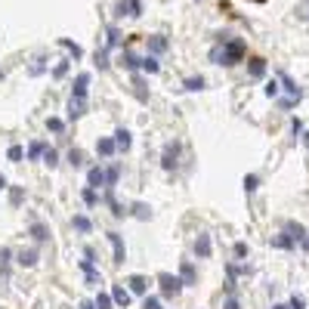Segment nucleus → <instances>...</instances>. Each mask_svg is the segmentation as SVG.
Wrapping results in <instances>:
<instances>
[{"instance_id": "c756f323", "label": "nucleus", "mask_w": 309, "mask_h": 309, "mask_svg": "<svg viewBox=\"0 0 309 309\" xmlns=\"http://www.w3.org/2000/svg\"><path fill=\"white\" fill-rule=\"evenodd\" d=\"M223 309H241V306H238V300H232V297H229V300H226V306Z\"/></svg>"}, {"instance_id": "c9c22d12", "label": "nucleus", "mask_w": 309, "mask_h": 309, "mask_svg": "<svg viewBox=\"0 0 309 309\" xmlns=\"http://www.w3.org/2000/svg\"><path fill=\"white\" fill-rule=\"evenodd\" d=\"M0 77H3V74H0Z\"/></svg>"}, {"instance_id": "f3484780", "label": "nucleus", "mask_w": 309, "mask_h": 309, "mask_svg": "<svg viewBox=\"0 0 309 309\" xmlns=\"http://www.w3.org/2000/svg\"><path fill=\"white\" fill-rule=\"evenodd\" d=\"M74 226L81 229V232H90V220L87 216H74Z\"/></svg>"}, {"instance_id": "ddd939ff", "label": "nucleus", "mask_w": 309, "mask_h": 309, "mask_svg": "<svg viewBox=\"0 0 309 309\" xmlns=\"http://www.w3.org/2000/svg\"><path fill=\"white\" fill-rule=\"evenodd\" d=\"M96 148H99V155H111V152H114V142H111V139H99Z\"/></svg>"}, {"instance_id": "393cba45", "label": "nucleus", "mask_w": 309, "mask_h": 309, "mask_svg": "<svg viewBox=\"0 0 309 309\" xmlns=\"http://www.w3.org/2000/svg\"><path fill=\"white\" fill-rule=\"evenodd\" d=\"M145 309H161V303H158L155 297H145Z\"/></svg>"}, {"instance_id": "bb28decb", "label": "nucleus", "mask_w": 309, "mask_h": 309, "mask_svg": "<svg viewBox=\"0 0 309 309\" xmlns=\"http://www.w3.org/2000/svg\"><path fill=\"white\" fill-rule=\"evenodd\" d=\"M43 158H47V164H50V167L56 164V152H53V148H47V152H43Z\"/></svg>"}, {"instance_id": "72a5a7b5", "label": "nucleus", "mask_w": 309, "mask_h": 309, "mask_svg": "<svg viewBox=\"0 0 309 309\" xmlns=\"http://www.w3.org/2000/svg\"><path fill=\"white\" fill-rule=\"evenodd\" d=\"M250 3H266V0H250Z\"/></svg>"}, {"instance_id": "5701e85b", "label": "nucleus", "mask_w": 309, "mask_h": 309, "mask_svg": "<svg viewBox=\"0 0 309 309\" xmlns=\"http://www.w3.org/2000/svg\"><path fill=\"white\" fill-rule=\"evenodd\" d=\"M300 19L309 22V0H303V3H300Z\"/></svg>"}, {"instance_id": "473e14b6", "label": "nucleus", "mask_w": 309, "mask_h": 309, "mask_svg": "<svg viewBox=\"0 0 309 309\" xmlns=\"http://www.w3.org/2000/svg\"><path fill=\"white\" fill-rule=\"evenodd\" d=\"M272 309H288V306H284V303H278V306H272Z\"/></svg>"}, {"instance_id": "2f4dec72", "label": "nucleus", "mask_w": 309, "mask_h": 309, "mask_svg": "<svg viewBox=\"0 0 309 309\" xmlns=\"http://www.w3.org/2000/svg\"><path fill=\"white\" fill-rule=\"evenodd\" d=\"M0 189H6V179L3 176H0Z\"/></svg>"}, {"instance_id": "cd10ccee", "label": "nucleus", "mask_w": 309, "mask_h": 309, "mask_svg": "<svg viewBox=\"0 0 309 309\" xmlns=\"http://www.w3.org/2000/svg\"><path fill=\"white\" fill-rule=\"evenodd\" d=\"M68 161H71V164L77 167V164H81V161H84V158H81V152H71V155H68Z\"/></svg>"}, {"instance_id": "f257e3e1", "label": "nucleus", "mask_w": 309, "mask_h": 309, "mask_svg": "<svg viewBox=\"0 0 309 309\" xmlns=\"http://www.w3.org/2000/svg\"><path fill=\"white\" fill-rule=\"evenodd\" d=\"M244 53H247L244 40L232 37V40H226L223 47H216V50L210 53V59H213V62H220V65H235V62H241V59H244Z\"/></svg>"}, {"instance_id": "b1692460", "label": "nucleus", "mask_w": 309, "mask_h": 309, "mask_svg": "<svg viewBox=\"0 0 309 309\" xmlns=\"http://www.w3.org/2000/svg\"><path fill=\"white\" fill-rule=\"evenodd\" d=\"M84 201H87V204H96V192L87 189V192H84Z\"/></svg>"}, {"instance_id": "f8f14e48", "label": "nucleus", "mask_w": 309, "mask_h": 309, "mask_svg": "<svg viewBox=\"0 0 309 309\" xmlns=\"http://www.w3.org/2000/svg\"><path fill=\"white\" fill-rule=\"evenodd\" d=\"M182 281H186V284H192V281H195V269H192L189 263H182Z\"/></svg>"}, {"instance_id": "39448f33", "label": "nucleus", "mask_w": 309, "mask_h": 309, "mask_svg": "<svg viewBox=\"0 0 309 309\" xmlns=\"http://www.w3.org/2000/svg\"><path fill=\"white\" fill-rule=\"evenodd\" d=\"M87 84H90V74H81L74 84V96L71 99H87Z\"/></svg>"}, {"instance_id": "0eeeda50", "label": "nucleus", "mask_w": 309, "mask_h": 309, "mask_svg": "<svg viewBox=\"0 0 309 309\" xmlns=\"http://www.w3.org/2000/svg\"><path fill=\"white\" fill-rule=\"evenodd\" d=\"M111 300L118 303V306H127V303H130V294L124 291V288H114V291H111Z\"/></svg>"}, {"instance_id": "a211bd4d", "label": "nucleus", "mask_w": 309, "mask_h": 309, "mask_svg": "<svg viewBox=\"0 0 309 309\" xmlns=\"http://www.w3.org/2000/svg\"><path fill=\"white\" fill-rule=\"evenodd\" d=\"M201 87H204L201 77H189V81H186V90H201Z\"/></svg>"}, {"instance_id": "1a4fd4ad", "label": "nucleus", "mask_w": 309, "mask_h": 309, "mask_svg": "<svg viewBox=\"0 0 309 309\" xmlns=\"http://www.w3.org/2000/svg\"><path fill=\"white\" fill-rule=\"evenodd\" d=\"M145 288H148V281H145L142 275H133V278H130V291H136V294H142Z\"/></svg>"}, {"instance_id": "6ab92c4d", "label": "nucleus", "mask_w": 309, "mask_h": 309, "mask_svg": "<svg viewBox=\"0 0 309 309\" xmlns=\"http://www.w3.org/2000/svg\"><path fill=\"white\" fill-rule=\"evenodd\" d=\"M40 152H47V145H43V142H34V145L28 148V155H31V158H37Z\"/></svg>"}, {"instance_id": "7ed1b4c3", "label": "nucleus", "mask_w": 309, "mask_h": 309, "mask_svg": "<svg viewBox=\"0 0 309 309\" xmlns=\"http://www.w3.org/2000/svg\"><path fill=\"white\" fill-rule=\"evenodd\" d=\"M108 241L114 247V263H124V241H121V235L118 232H108Z\"/></svg>"}, {"instance_id": "9b49d317", "label": "nucleus", "mask_w": 309, "mask_h": 309, "mask_svg": "<svg viewBox=\"0 0 309 309\" xmlns=\"http://www.w3.org/2000/svg\"><path fill=\"white\" fill-rule=\"evenodd\" d=\"M148 47H152L155 53H161V50H167V40L161 37V34H155V37H152V40H148Z\"/></svg>"}, {"instance_id": "4be33fe9", "label": "nucleus", "mask_w": 309, "mask_h": 309, "mask_svg": "<svg viewBox=\"0 0 309 309\" xmlns=\"http://www.w3.org/2000/svg\"><path fill=\"white\" fill-rule=\"evenodd\" d=\"M19 158H22V148L13 145V148H9V161H19Z\"/></svg>"}, {"instance_id": "7c9ffc66", "label": "nucleus", "mask_w": 309, "mask_h": 309, "mask_svg": "<svg viewBox=\"0 0 309 309\" xmlns=\"http://www.w3.org/2000/svg\"><path fill=\"white\" fill-rule=\"evenodd\" d=\"M303 247H306V250H309V235H306V238H303Z\"/></svg>"}, {"instance_id": "2eb2a0df", "label": "nucleus", "mask_w": 309, "mask_h": 309, "mask_svg": "<svg viewBox=\"0 0 309 309\" xmlns=\"http://www.w3.org/2000/svg\"><path fill=\"white\" fill-rule=\"evenodd\" d=\"M291 244H294V238H291L288 232H284V235H278V238H275V247H291Z\"/></svg>"}, {"instance_id": "dca6fc26", "label": "nucleus", "mask_w": 309, "mask_h": 309, "mask_svg": "<svg viewBox=\"0 0 309 309\" xmlns=\"http://www.w3.org/2000/svg\"><path fill=\"white\" fill-rule=\"evenodd\" d=\"M288 309H306V300H303V297H291V303H288Z\"/></svg>"}, {"instance_id": "423d86ee", "label": "nucleus", "mask_w": 309, "mask_h": 309, "mask_svg": "<svg viewBox=\"0 0 309 309\" xmlns=\"http://www.w3.org/2000/svg\"><path fill=\"white\" fill-rule=\"evenodd\" d=\"M87 179H90V186H102V182H105V173H102V170L99 167H93V170H90V173H87Z\"/></svg>"}, {"instance_id": "20e7f679", "label": "nucleus", "mask_w": 309, "mask_h": 309, "mask_svg": "<svg viewBox=\"0 0 309 309\" xmlns=\"http://www.w3.org/2000/svg\"><path fill=\"white\" fill-rule=\"evenodd\" d=\"M247 71H250V77H263V74H266V59L254 56V59H250V65H247Z\"/></svg>"}, {"instance_id": "412c9836", "label": "nucleus", "mask_w": 309, "mask_h": 309, "mask_svg": "<svg viewBox=\"0 0 309 309\" xmlns=\"http://www.w3.org/2000/svg\"><path fill=\"white\" fill-rule=\"evenodd\" d=\"M96 306H99V309H108V306H111V297H108V294H99Z\"/></svg>"}, {"instance_id": "aec40b11", "label": "nucleus", "mask_w": 309, "mask_h": 309, "mask_svg": "<svg viewBox=\"0 0 309 309\" xmlns=\"http://www.w3.org/2000/svg\"><path fill=\"white\" fill-rule=\"evenodd\" d=\"M257 186H260V179H257V176H244V189H247V192H254Z\"/></svg>"}, {"instance_id": "9d476101", "label": "nucleus", "mask_w": 309, "mask_h": 309, "mask_svg": "<svg viewBox=\"0 0 309 309\" xmlns=\"http://www.w3.org/2000/svg\"><path fill=\"white\" fill-rule=\"evenodd\" d=\"M114 136H118V139H114V145H118V148H130V133L127 130H118Z\"/></svg>"}, {"instance_id": "4468645a", "label": "nucleus", "mask_w": 309, "mask_h": 309, "mask_svg": "<svg viewBox=\"0 0 309 309\" xmlns=\"http://www.w3.org/2000/svg\"><path fill=\"white\" fill-rule=\"evenodd\" d=\"M173 158H176V145H170L164 152V167H173Z\"/></svg>"}, {"instance_id": "c85d7f7f", "label": "nucleus", "mask_w": 309, "mask_h": 309, "mask_svg": "<svg viewBox=\"0 0 309 309\" xmlns=\"http://www.w3.org/2000/svg\"><path fill=\"white\" fill-rule=\"evenodd\" d=\"M31 232H34V238H37V241H43V238H47V235H43V226H34Z\"/></svg>"}, {"instance_id": "6e6552de", "label": "nucleus", "mask_w": 309, "mask_h": 309, "mask_svg": "<svg viewBox=\"0 0 309 309\" xmlns=\"http://www.w3.org/2000/svg\"><path fill=\"white\" fill-rule=\"evenodd\" d=\"M195 250H198L201 257H207V254H210V238H207V235H198V241H195Z\"/></svg>"}, {"instance_id": "a878e982", "label": "nucleus", "mask_w": 309, "mask_h": 309, "mask_svg": "<svg viewBox=\"0 0 309 309\" xmlns=\"http://www.w3.org/2000/svg\"><path fill=\"white\" fill-rule=\"evenodd\" d=\"M142 68H145V71H158V62H155V59H145Z\"/></svg>"}, {"instance_id": "f03ea898", "label": "nucleus", "mask_w": 309, "mask_h": 309, "mask_svg": "<svg viewBox=\"0 0 309 309\" xmlns=\"http://www.w3.org/2000/svg\"><path fill=\"white\" fill-rule=\"evenodd\" d=\"M158 281H161V291L167 294V297H173L176 291H179V278H173V275H167V272H161V275H158Z\"/></svg>"}, {"instance_id": "f704fd0d", "label": "nucleus", "mask_w": 309, "mask_h": 309, "mask_svg": "<svg viewBox=\"0 0 309 309\" xmlns=\"http://www.w3.org/2000/svg\"><path fill=\"white\" fill-rule=\"evenodd\" d=\"M81 309H93V306H90V303H84V306H81Z\"/></svg>"}]
</instances>
